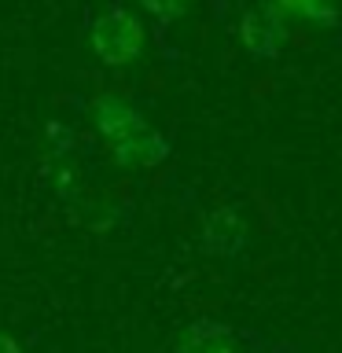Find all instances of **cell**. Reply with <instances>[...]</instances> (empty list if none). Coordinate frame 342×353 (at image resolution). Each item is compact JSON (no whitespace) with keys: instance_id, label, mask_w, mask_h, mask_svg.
Returning a JSON list of instances; mask_svg holds the SVG:
<instances>
[{"instance_id":"cell-1","label":"cell","mask_w":342,"mask_h":353,"mask_svg":"<svg viewBox=\"0 0 342 353\" xmlns=\"http://www.w3.org/2000/svg\"><path fill=\"white\" fill-rule=\"evenodd\" d=\"M92 121L107 137L110 154H114L118 165H159L170 154L165 137L148 129L140 110L125 103L121 96H99L92 103Z\"/></svg>"},{"instance_id":"cell-2","label":"cell","mask_w":342,"mask_h":353,"mask_svg":"<svg viewBox=\"0 0 342 353\" xmlns=\"http://www.w3.org/2000/svg\"><path fill=\"white\" fill-rule=\"evenodd\" d=\"M92 52L107 66H125L143 52V22L125 8H107L92 22Z\"/></svg>"},{"instance_id":"cell-3","label":"cell","mask_w":342,"mask_h":353,"mask_svg":"<svg viewBox=\"0 0 342 353\" xmlns=\"http://www.w3.org/2000/svg\"><path fill=\"white\" fill-rule=\"evenodd\" d=\"M247 247V221L239 210L232 206H217L210 210L203 221V250L210 258H236Z\"/></svg>"},{"instance_id":"cell-4","label":"cell","mask_w":342,"mask_h":353,"mask_svg":"<svg viewBox=\"0 0 342 353\" xmlns=\"http://www.w3.org/2000/svg\"><path fill=\"white\" fill-rule=\"evenodd\" d=\"M239 41L254 59H276L283 44V22L272 8H250L239 19Z\"/></svg>"},{"instance_id":"cell-5","label":"cell","mask_w":342,"mask_h":353,"mask_svg":"<svg viewBox=\"0 0 342 353\" xmlns=\"http://www.w3.org/2000/svg\"><path fill=\"white\" fill-rule=\"evenodd\" d=\"M181 353H236V335L225 324L214 320H199L188 327V335L181 339Z\"/></svg>"},{"instance_id":"cell-6","label":"cell","mask_w":342,"mask_h":353,"mask_svg":"<svg viewBox=\"0 0 342 353\" xmlns=\"http://www.w3.org/2000/svg\"><path fill=\"white\" fill-rule=\"evenodd\" d=\"M276 15H302V19H313L320 26H335L339 22V11L335 8H316V4H280L272 8Z\"/></svg>"},{"instance_id":"cell-7","label":"cell","mask_w":342,"mask_h":353,"mask_svg":"<svg viewBox=\"0 0 342 353\" xmlns=\"http://www.w3.org/2000/svg\"><path fill=\"white\" fill-rule=\"evenodd\" d=\"M143 8H148L154 19H181L184 11H188L184 4H154V0H148V4H143Z\"/></svg>"},{"instance_id":"cell-8","label":"cell","mask_w":342,"mask_h":353,"mask_svg":"<svg viewBox=\"0 0 342 353\" xmlns=\"http://www.w3.org/2000/svg\"><path fill=\"white\" fill-rule=\"evenodd\" d=\"M0 353H26L11 335H0Z\"/></svg>"}]
</instances>
